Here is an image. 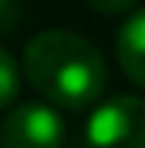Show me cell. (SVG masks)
Segmentation results:
<instances>
[{
    "instance_id": "cell-7",
    "label": "cell",
    "mask_w": 145,
    "mask_h": 148,
    "mask_svg": "<svg viewBox=\"0 0 145 148\" xmlns=\"http://www.w3.org/2000/svg\"><path fill=\"white\" fill-rule=\"evenodd\" d=\"M88 6H95L98 13L104 16H117V13H126L136 6V0H88Z\"/></svg>"
},
{
    "instance_id": "cell-3",
    "label": "cell",
    "mask_w": 145,
    "mask_h": 148,
    "mask_svg": "<svg viewBox=\"0 0 145 148\" xmlns=\"http://www.w3.org/2000/svg\"><path fill=\"white\" fill-rule=\"evenodd\" d=\"M66 129L51 104H16L0 123V148H63Z\"/></svg>"
},
{
    "instance_id": "cell-5",
    "label": "cell",
    "mask_w": 145,
    "mask_h": 148,
    "mask_svg": "<svg viewBox=\"0 0 145 148\" xmlns=\"http://www.w3.org/2000/svg\"><path fill=\"white\" fill-rule=\"evenodd\" d=\"M19 85H22V79H19V63L0 44V110H6L10 104H16Z\"/></svg>"
},
{
    "instance_id": "cell-4",
    "label": "cell",
    "mask_w": 145,
    "mask_h": 148,
    "mask_svg": "<svg viewBox=\"0 0 145 148\" xmlns=\"http://www.w3.org/2000/svg\"><path fill=\"white\" fill-rule=\"evenodd\" d=\"M117 60L129 82L145 88V10L126 16L117 32Z\"/></svg>"
},
{
    "instance_id": "cell-6",
    "label": "cell",
    "mask_w": 145,
    "mask_h": 148,
    "mask_svg": "<svg viewBox=\"0 0 145 148\" xmlns=\"http://www.w3.org/2000/svg\"><path fill=\"white\" fill-rule=\"evenodd\" d=\"M16 22H19V0H0V35L13 32Z\"/></svg>"
},
{
    "instance_id": "cell-1",
    "label": "cell",
    "mask_w": 145,
    "mask_h": 148,
    "mask_svg": "<svg viewBox=\"0 0 145 148\" xmlns=\"http://www.w3.org/2000/svg\"><path fill=\"white\" fill-rule=\"evenodd\" d=\"M25 76L51 104L85 110L107 85V66L101 51L76 32L47 29L25 44Z\"/></svg>"
},
{
    "instance_id": "cell-2",
    "label": "cell",
    "mask_w": 145,
    "mask_h": 148,
    "mask_svg": "<svg viewBox=\"0 0 145 148\" xmlns=\"http://www.w3.org/2000/svg\"><path fill=\"white\" fill-rule=\"evenodd\" d=\"M85 139L91 148H145V98L117 95L88 117Z\"/></svg>"
}]
</instances>
